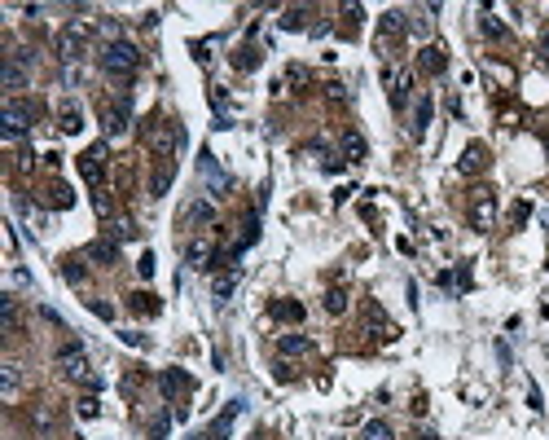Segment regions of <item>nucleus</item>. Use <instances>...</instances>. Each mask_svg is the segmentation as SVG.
<instances>
[{
  "instance_id": "obj_1",
  "label": "nucleus",
  "mask_w": 549,
  "mask_h": 440,
  "mask_svg": "<svg viewBox=\"0 0 549 440\" xmlns=\"http://www.w3.org/2000/svg\"><path fill=\"white\" fill-rule=\"evenodd\" d=\"M101 71L114 75V80H132L136 71H141V49L128 45V40H110L105 53H101Z\"/></svg>"
},
{
  "instance_id": "obj_2",
  "label": "nucleus",
  "mask_w": 549,
  "mask_h": 440,
  "mask_svg": "<svg viewBox=\"0 0 549 440\" xmlns=\"http://www.w3.org/2000/svg\"><path fill=\"white\" fill-rule=\"evenodd\" d=\"M145 145H150V154H158V159L167 163L185 145V128H181V123H172V119H154L150 128H145Z\"/></svg>"
},
{
  "instance_id": "obj_3",
  "label": "nucleus",
  "mask_w": 549,
  "mask_h": 440,
  "mask_svg": "<svg viewBox=\"0 0 549 440\" xmlns=\"http://www.w3.org/2000/svg\"><path fill=\"white\" fill-rule=\"evenodd\" d=\"M40 119V101H27V97H9L0 106V123H5V137H23L31 123Z\"/></svg>"
},
{
  "instance_id": "obj_4",
  "label": "nucleus",
  "mask_w": 549,
  "mask_h": 440,
  "mask_svg": "<svg viewBox=\"0 0 549 440\" xmlns=\"http://www.w3.org/2000/svg\"><path fill=\"white\" fill-rule=\"evenodd\" d=\"M31 62H36V58H31L27 49H18V53H9V62L0 66V84H5V88L14 93V97H18V93H23L27 84H31Z\"/></svg>"
},
{
  "instance_id": "obj_5",
  "label": "nucleus",
  "mask_w": 549,
  "mask_h": 440,
  "mask_svg": "<svg viewBox=\"0 0 549 440\" xmlns=\"http://www.w3.org/2000/svg\"><path fill=\"white\" fill-rule=\"evenodd\" d=\"M58 365H62V374H71V379H84V383L92 387V392L101 387L97 374H88V357H84V348H79V343H66V348L58 352Z\"/></svg>"
},
{
  "instance_id": "obj_6",
  "label": "nucleus",
  "mask_w": 549,
  "mask_h": 440,
  "mask_svg": "<svg viewBox=\"0 0 549 440\" xmlns=\"http://www.w3.org/2000/svg\"><path fill=\"white\" fill-rule=\"evenodd\" d=\"M128 123H132V97L128 93H123L119 101H110V106H101V128L110 132V137H123Z\"/></svg>"
},
{
  "instance_id": "obj_7",
  "label": "nucleus",
  "mask_w": 549,
  "mask_h": 440,
  "mask_svg": "<svg viewBox=\"0 0 549 440\" xmlns=\"http://www.w3.org/2000/svg\"><path fill=\"white\" fill-rule=\"evenodd\" d=\"M84 45H88V27H66V31H62V36H58V58L62 62H79L84 58Z\"/></svg>"
},
{
  "instance_id": "obj_8",
  "label": "nucleus",
  "mask_w": 549,
  "mask_h": 440,
  "mask_svg": "<svg viewBox=\"0 0 549 440\" xmlns=\"http://www.w3.org/2000/svg\"><path fill=\"white\" fill-rule=\"evenodd\" d=\"M492 216H497V194H492V190H474V198H470V225L474 229H492Z\"/></svg>"
},
{
  "instance_id": "obj_9",
  "label": "nucleus",
  "mask_w": 549,
  "mask_h": 440,
  "mask_svg": "<svg viewBox=\"0 0 549 440\" xmlns=\"http://www.w3.org/2000/svg\"><path fill=\"white\" fill-rule=\"evenodd\" d=\"M79 172H84L88 185H101V176H105V145H92V150L79 154Z\"/></svg>"
},
{
  "instance_id": "obj_10",
  "label": "nucleus",
  "mask_w": 549,
  "mask_h": 440,
  "mask_svg": "<svg viewBox=\"0 0 549 440\" xmlns=\"http://www.w3.org/2000/svg\"><path fill=\"white\" fill-rule=\"evenodd\" d=\"M365 334L369 339H396V326L387 321V313L378 304H365Z\"/></svg>"
},
{
  "instance_id": "obj_11",
  "label": "nucleus",
  "mask_w": 549,
  "mask_h": 440,
  "mask_svg": "<svg viewBox=\"0 0 549 440\" xmlns=\"http://www.w3.org/2000/svg\"><path fill=\"white\" fill-rule=\"evenodd\" d=\"M84 256H88L92 265H119V243H114V238H97V243L84 247Z\"/></svg>"
},
{
  "instance_id": "obj_12",
  "label": "nucleus",
  "mask_w": 549,
  "mask_h": 440,
  "mask_svg": "<svg viewBox=\"0 0 549 440\" xmlns=\"http://www.w3.org/2000/svg\"><path fill=\"white\" fill-rule=\"evenodd\" d=\"M238 405H242V401H233V405H229L225 414L216 418V423L207 427V432H198V436H189V440H229V427H233V414H238Z\"/></svg>"
},
{
  "instance_id": "obj_13",
  "label": "nucleus",
  "mask_w": 549,
  "mask_h": 440,
  "mask_svg": "<svg viewBox=\"0 0 549 440\" xmlns=\"http://www.w3.org/2000/svg\"><path fill=\"white\" fill-rule=\"evenodd\" d=\"M383 75H387V84H392V106L405 110V106H409V88H413V80H409L405 71H383Z\"/></svg>"
},
{
  "instance_id": "obj_14",
  "label": "nucleus",
  "mask_w": 549,
  "mask_h": 440,
  "mask_svg": "<svg viewBox=\"0 0 549 440\" xmlns=\"http://www.w3.org/2000/svg\"><path fill=\"white\" fill-rule=\"evenodd\" d=\"M158 383H163V396H167V401H176V396L194 392V379H189L185 370H167V374H163Z\"/></svg>"
},
{
  "instance_id": "obj_15",
  "label": "nucleus",
  "mask_w": 549,
  "mask_h": 440,
  "mask_svg": "<svg viewBox=\"0 0 549 440\" xmlns=\"http://www.w3.org/2000/svg\"><path fill=\"white\" fill-rule=\"evenodd\" d=\"M185 260H189L194 269H211V265H216V256H211V238H207V234L194 238V243L185 247Z\"/></svg>"
},
{
  "instance_id": "obj_16",
  "label": "nucleus",
  "mask_w": 549,
  "mask_h": 440,
  "mask_svg": "<svg viewBox=\"0 0 549 440\" xmlns=\"http://www.w3.org/2000/svg\"><path fill=\"white\" fill-rule=\"evenodd\" d=\"M418 66L426 71V75H444V66H448L444 49H439V45H426V49H422V53H418Z\"/></svg>"
},
{
  "instance_id": "obj_17",
  "label": "nucleus",
  "mask_w": 549,
  "mask_h": 440,
  "mask_svg": "<svg viewBox=\"0 0 549 440\" xmlns=\"http://www.w3.org/2000/svg\"><path fill=\"white\" fill-rule=\"evenodd\" d=\"M18 387H23V370H18L14 361H5V365H0V396H5V401H14Z\"/></svg>"
},
{
  "instance_id": "obj_18",
  "label": "nucleus",
  "mask_w": 549,
  "mask_h": 440,
  "mask_svg": "<svg viewBox=\"0 0 549 440\" xmlns=\"http://www.w3.org/2000/svg\"><path fill=\"white\" fill-rule=\"evenodd\" d=\"M0 321H5L9 334L23 330V313H18V300H14V295H0Z\"/></svg>"
},
{
  "instance_id": "obj_19",
  "label": "nucleus",
  "mask_w": 549,
  "mask_h": 440,
  "mask_svg": "<svg viewBox=\"0 0 549 440\" xmlns=\"http://www.w3.org/2000/svg\"><path fill=\"white\" fill-rule=\"evenodd\" d=\"M172 176H176V163L172 159L158 163V172H154V181H150V198H163L167 190H172Z\"/></svg>"
},
{
  "instance_id": "obj_20",
  "label": "nucleus",
  "mask_w": 549,
  "mask_h": 440,
  "mask_svg": "<svg viewBox=\"0 0 549 440\" xmlns=\"http://www.w3.org/2000/svg\"><path fill=\"white\" fill-rule=\"evenodd\" d=\"M277 348L286 352V357H308V352H312V339H308V334H281Z\"/></svg>"
},
{
  "instance_id": "obj_21",
  "label": "nucleus",
  "mask_w": 549,
  "mask_h": 440,
  "mask_svg": "<svg viewBox=\"0 0 549 440\" xmlns=\"http://www.w3.org/2000/svg\"><path fill=\"white\" fill-rule=\"evenodd\" d=\"M488 167V150H483L479 141L466 145V154H461V172H483Z\"/></svg>"
},
{
  "instance_id": "obj_22",
  "label": "nucleus",
  "mask_w": 549,
  "mask_h": 440,
  "mask_svg": "<svg viewBox=\"0 0 549 440\" xmlns=\"http://www.w3.org/2000/svg\"><path fill=\"white\" fill-rule=\"evenodd\" d=\"M58 123H62V132H79L84 128V110L75 106V101H66V106L58 110Z\"/></svg>"
},
{
  "instance_id": "obj_23",
  "label": "nucleus",
  "mask_w": 549,
  "mask_h": 440,
  "mask_svg": "<svg viewBox=\"0 0 549 440\" xmlns=\"http://www.w3.org/2000/svg\"><path fill=\"white\" fill-rule=\"evenodd\" d=\"M238 278H242V269L233 265V269H229V273H225V278H216V282H211V291H216V300H229V295H233V286H238Z\"/></svg>"
},
{
  "instance_id": "obj_24",
  "label": "nucleus",
  "mask_w": 549,
  "mask_h": 440,
  "mask_svg": "<svg viewBox=\"0 0 549 440\" xmlns=\"http://www.w3.org/2000/svg\"><path fill=\"white\" fill-rule=\"evenodd\" d=\"M405 14H400V9H392V14H383V45H387V40H392V36H405Z\"/></svg>"
},
{
  "instance_id": "obj_25",
  "label": "nucleus",
  "mask_w": 549,
  "mask_h": 440,
  "mask_svg": "<svg viewBox=\"0 0 549 440\" xmlns=\"http://www.w3.org/2000/svg\"><path fill=\"white\" fill-rule=\"evenodd\" d=\"M259 58H264V53H259L255 45H242L238 53H233V66H238V71H255V66H259Z\"/></svg>"
},
{
  "instance_id": "obj_26",
  "label": "nucleus",
  "mask_w": 549,
  "mask_h": 440,
  "mask_svg": "<svg viewBox=\"0 0 549 440\" xmlns=\"http://www.w3.org/2000/svg\"><path fill=\"white\" fill-rule=\"evenodd\" d=\"M439 286L444 291H470V269L461 265L457 273H439Z\"/></svg>"
},
{
  "instance_id": "obj_27",
  "label": "nucleus",
  "mask_w": 549,
  "mask_h": 440,
  "mask_svg": "<svg viewBox=\"0 0 549 440\" xmlns=\"http://www.w3.org/2000/svg\"><path fill=\"white\" fill-rule=\"evenodd\" d=\"M343 154H347L352 163L365 159V137H361V132H343Z\"/></svg>"
},
{
  "instance_id": "obj_28",
  "label": "nucleus",
  "mask_w": 549,
  "mask_h": 440,
  "mask_svg": "<svg viewBox=\"0 0 549 440\" xmlns=\"http://www.w3.org/2000/svg\"><path fill=\"white\" fill-rule=\"evenodd\" d=\"M272 317H281V321H303V304H294V300H277V304H272Z\"/></svg>"
},
{
  "instance_id": "obj_29",
  "label": "nucleus",
  "mask_w": 549,
  "mask_h": 440,
  "mask_svg": "<svg viewBox=\"0 0 549 440\" xmlns=\"http://www.w3.org/2000/svg\"><path fill=\"white\" fill-rule=\"evenodd\" d=\"M325 313H330V317H343L347 313V291L343 286H334L330 295H325Z\"/></svg>"
},
{
  "instance_id": "obj_30",
  "label": "nucleus",
  "mask_w": 549,
  "mask_h": 440,
  "mask_svg": "<svg viewBox=\"0 0 549 440\" xmlns=\"http://www.w3.org/2000/svg\"><path fill=\"white\" fill-rule=\"evenodd\" d=\"M181 220H185V225H207V220H211V203H189V212Z\"/></svg>"
},
{
  "instance_id": "obj_31",
  "label": "nucleus",
  "mask_w": 549,
  "mask_h": 440,
  "mask_svg": "<svg viewBox=\"0 0 549 440\" xmlns=\"http://www.w3.org/2000/svg\"><path fill=\"white\" fill-rule=\"evenodd\" d=\"M426 123H431V97H422L418 110H413V137H422V132H426Z\"/></svg>"
},
{
  "instance_id": "obj_32",
  "label": "nucleus",
  "mask_w": 549,
  "mask_h": 440,
  "mask_svg": "<svg viewBox=\"0 0 549 440\" xmlns=\"http://www.w3.org/2000/svg\"><path fill=\"white\" fill-rule=\"evenodd\" d=\"M110 238H114V243H128V238H136V225H132V220H114Z\"/></svg>"
},
{
  "instance_id": "obj_33",
  "label": "nucleus",
  "mask_w": 549,
  "mask_h": 440,
  "mask_svg": "<svg viewBox=\"0 0 549 440\" xmlns=\"http://www.w3.org/2000/svg\"><path fill=\"white\" fill-rule=\"evenodd\" d=\"M62 278H66L71 286H79V282H84V265H79V260H62Z\"/></svg>"
},
{
  "instance_id": "obj_34",
  "label": "nucleus",
  "mask_w": 549,
  "mask_h": 440,
  "mask_svg": "<svg viewBox=\"0 0 549 440\" xmlns=\"http://www.w3.org/2000/svg\"><path fill=\"white\" fill-rule=\"evenodd\" d=\"M365 440H392V427L383 418H374V423H365Z\"/></svg>"
},
{
  "instance_id": "obj_35",
  "label": "nucleus",
  "mask_w": 549,
  "mask_h": 440,
  "mask_svg": "<svg viewBox=\"0 0 549 440\" xmlns=\"http://www.w3.org/2000/svg\"><path fill=\"white\" fill-rule=\"evenodd\" d=\"M167 427H172V414H154V423H150V440H167Z\"/></svg>"
},
{
  "instance_id": "obj_36",
  "label": "nucleus",
  "mask_w": 549,
  "mask_h": 440,
  "mask_svg": "<svg viewBox=\"0 0 549 440\" xmlns=\"http://www.w3.org/2000/svg\"><path fill=\"white\" fill-rule=\"evenodd\" d=\"M49 203H53V207H71V203H75V194H71L66 185H53V190H49Z\"/></svg>"
},
{
  "instance_id": "obj_37",
  "label": "nucleus",
  "mask_w": 549,
  "mask_h": 440,
  "mask_svg": "<svg viewBox=\"0 0 549 440\" xmlns=\"http://www.w3.org/2000/svg\"><path fill=\"white\" fill-rule=\"evenodd\" d=\"M132 313H158L154 295H132Z\"/></svg>"
},
{
  "instance_id": "obj_38",
  "label": "nucleus",
  "mask_w": 549,
  "mask_h": 440,
  "mask_svg": "<svg viewBox=\"0 0 549 440\" xmlns=\"http://www.w3.org/2000/svg\"><path fill=\"white\" fill-rule=\"evenodd\" d=\"M303 14H308V9H286V14H281V27H303Z\"/></svg>"
},
{
  "instance_id": "obj_39",
  "label": "nucleus",
  "mask_w": 549,
  "mask_h": 440,
  "mask_svg": "<svg viewBox=\"0 0 549 440\" xmlns=\"http://www.w3.org/2000/svg\"><path fill=\"white\" fill-rule=\"evenodd\" d=\"M483 36H492V40H501V36H505V27L497 23V18H483Z\"/></svg>"
},
{
  "instance_id": "obj_40",
  "label": "nucleus",
  "mask_w": 549,
  "mask_h": 440,
  "mask_svg": "<svg viewBox=\"0 0 549 440\" xmlns=\"http://www.w3.org/2000/svg\"><path fill=\"white\" fill-rule=\"evenodd\" d=\"M79 414H84V418H97V414H101V405L92 401V396H84V401H79Z\"/></svg>"
},
{
  "instance_id": "obj_41",
  "label": "nucleus",
  "mask_w": 549,
  "mask_h": 440,
  "mask_svg": "<svg viewBox=\"0 0 549 440\" xmlns=\"http://www.w3.org/2000/svg\"><path fill=\"white\" fill-rule=\"evenodd\" d=\"M88 308H92V313H97V317H105V321H110V317H114V308H110V304H101V300H88Z\"/></svg>"
},
{
  "instance_id": "obj_42",
  "label": "nucleus",
  "mask_w": 549,
  "mask_h": 440,
  "mask_svg": "<svg viewBox=\"0 0 549 440\" xmlns=\"http://www.w3.org/2000/svg\"><path fill=\"white\" fill-rule=\"evenodd\" d=\"M286 80H290V84H308V71H303V66H290Z\"/></svg>"
},
{
  "instance_id": "obj_43",
  "label": "nucleus",
  "mask_w": 549,
  "mask_h": 440,
  "mask_svg": "<svg viewBox=\"0 0 549 440\" xmlns=\"http://www.w3.org/2000/svg\"><path fill=\"white\" fill-rule=\"evenodd\" d=\"M136 269H141V278H150V273H154V256H150V251L141 256V265H136Z\"/></svg>"
},
{
  "instance_id": "obj_44",
  "label": "nucleus",
  "mask_w": 549,
  "mask_h": 440,
  "mask_svg": "<svg viewBox=\"0 0 549 440\" xmlns=\"http://www.w3.org/2000/svg\"><path fill=\"white\" fill-rule=\"evenodd\" d=\"M325 93H330L334 101H347V88H343V84H330V88H325Z\"/></svg>"
}]
</instances>
